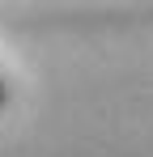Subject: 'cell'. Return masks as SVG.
<instances>
[{
  "label": "cell",
  "mask_w": 153,
  "mask_h": 157,
  "mask_svg": "<svg viewBox=\"0 0 153 157\" xmlns=\"http://www.w3.org/2000/svg\"><path fill=\"white\" fill-rule=\"evenodd\" d=\"M9 106V81H4V72H0V110Z\"/></svg>",
  "instance_id": "1"
}]
</instances>
